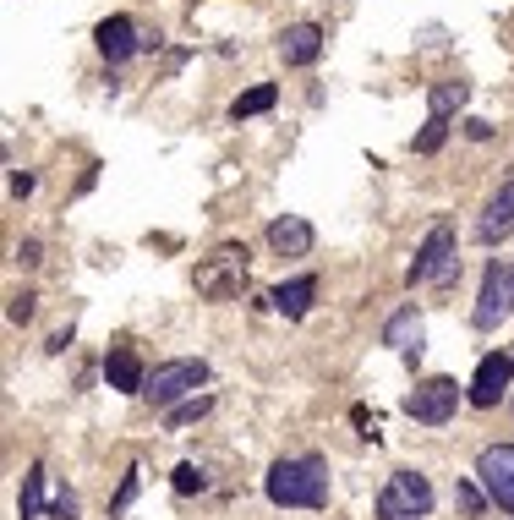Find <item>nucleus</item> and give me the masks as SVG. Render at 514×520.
Wrapping results in <instances>:
<instances>
[{
  "mask_svg": "<svg viewBox=\"0 0 514 520\" xmlns=\"http://www.w3.org/2000/svg\"><path fill=\"white\" fill-rule=\"evenodd\" d=\"M443 137H449V121H438V115H427V126L416 132V154H438Z\"/></svg>",
  "mask_w": 514,
  "mask_h": 520,
  "instance_id": "22",
  "label": "nucleus"
},
{
  "mask_svg": "<svg viewBox=\"0 0 514 520\" xmlns=\"http://www.w3.org/2000/svg\"><path fill=\"white\" fill-rule=\"evenodd\" d=\"M104 378H110V389H121V395H143V384H148L132 345H115V351L104 356Z\"/></svg>",
  "mask_w": 514,
  "mask_h": 520,
  "instance_id": "15",
  "label": "nucleus"
},
{
  "mask_svg": "<svg viewBox=\"0 0 514 520\" xmlns=\"http://www.w3.org/2000/svg\"><path fill=\"white\" fill-rule=\"evenodd\" d=\"M44 460H33L28 471H22V493H17V520H39L50 515V504H44Z\"/></svg>",
  "mask_w": 514,
  "mask_h": 520,
  "instance_id": "17",
  "label": "nucleus"
},
{
  "mask_svg": "<svg viewBox=\"0 0 514 520\" xmlns=\"http://www.w3.org/2000/svg\"><path fill=\"white\" fill-rule=\"evenodd\" d=\"M454 274H460V247H454V230L449 225H432L427 241L416 247L411 269H405V285H411V291H416V285H443V291H449Z\"/></svg>",
  "mask_w": 514,
  "mask_h": 520,
  "instance_id": "4",
  "label": "nucleus"
},
{
  "mask_svg": "<svg viewBox=\"0 0 514 520\" xmlns=\"http://www.w3.org/2000/svg\"><path fill=\"white\" fill-rule=\"evenodd\" d=\"M312 241H318V236H312V225L301 214H279L274 225H268V247H274L279 258H307Z\"/></svg>",
  "mask_w": 514,
  "mask_h": 520,
  "instance_id": "13",
  "label": "nucleus"
},
{
  "mask_svg": "<svg viewBox=\"0 0 514 520\" xmlns=\"http://www.w3.org/2000/svg\"><path fill=\"white\" fill-rule=\"evenodd\" d=\"M208 411H214V395L203 389V395H192V400H181L175 411H165V427H170V433H175V427H192V422H203Z\"/></svg>",
  "mask_w": 514,
  "mask_h": 520,
  "instance_id": "20",
  "label": "nucleus"
},
{
  "mask_svg": "<svg viewBox=\"0 0 514 520\" xmlns=\"http://www.w3.org/2000/svg\"><path fill=\"white\" fill-rule=\"evenodd\" d=\"M77 510H83V504H77V493H55V499H50V520H77Z\"/></svg>",
  "mask_w": 514,
  "mask_h": 520,
  "instance_id": "26",
  "label": "nucleus"
},
{
  "mask_svg": "<svg viewBox=\"0 0 514 520\" xmlns=\"http://www.w3.org/2000/svg\"><path fill=\"white\" fill-rule=\"evenodd\" d=\"M323 55V28L318 22H296V28L279 33V61L285 66H312Z\"/></svg>",
  "mask_w": 514,
  "mask_h": 520,
  "instance_id": "14",
  "label": "nucleus"
},
{
  "mask_svg": "<svg viewBox=\"0 0 514 520\" xmlns=\"http://www.w3.org/2000/svg\"><path fill=\"white\" fill-rule=\"evenodd\" d=\"M274 104H279V83H257V88H247V94H236L230 115H236V121H252V115L274 110Z\"/></svg>",
  "mask_w": 514,
  "mask_h": 520,
  "instance_id": "19",
  "label": "nucleus"
},
{
  "mask_svg": "<svg viewBox=\"0 0 514 520\" xmlns=\"http://www.w3.org/2000/svg\"><path fill=\"white\" fill-rule=\"evenodd\" d=\"M432 515V482L422 471H394L378 493V520H427Z\"/></svg>",
  "mask_w": 514,
  "mask_h": 520,
  "instance_id": "5",
  "label": "nucleus"
},
{
  "mask_svg": "<svg viewBox=\"0 0 514 520\" xmlns=\"http://www.w3.org/2000/svg\"><path fill=\"white\" fill-rule=\"evenodd\" d=\"M509 384H514V356L509 351H493V356H482V367H476L471 395H465V400H471L476 411H493V406H504Z\"/></svg>",
  "mask_w": 514,
  "mask_h": 520,
  "instance_id": "9",
  "label": "nucleus"
},
{
  "mask_svg": "<svg viewBox=\"0 0 514 520\" xmlns=\"http://www.w3.org/2000/svg\"><path fill=\"white\" fill-rule=\"evenodd\" d=\"M192 285H197L203 302H241L247 285H252V252H247V241H219L208 258H197Z\"/></svg>",
  "mask_w": 514,
  "mask_h": 520,
  "instance_id": "2",
  "label": "nucleus"
},
{
  "mask_svg": "<svg viewBox=\"0 0 514 520\" xmlns=\"http://www.w3.org/2000/svg\"><path fill=\"white\" fill-rule=\"evenodd\" d=\"M454 411H460V384H454V378H422V384L405 395V416H416V422H427V427H443Z\"/></svg>",
  "mask_w": 514,
  "mask_h": 520,
  "instance_id": "7",
  "label": "nucleus"
},
{
  "mask_svg": "<svg viewBox=\"0 0 514 520\" xmlns=\"http://www.w3.org/2000/svg\"><path fill=\"white\" fill-rule=\"evenodd\" d=\"M208 384V362L203 356H175V362H159L143 384V400L159 411H175L181 400H192L197 389Z\"/></svg>",
  "mask_w": 514,
  "mask_h": 520,
  "instance_id": "3",
  "label": "nucleus"
},
{
  "mask_svg": "<svg viewBox=\"0 0 514 520\" xmlns=\"http://www.w3.org/2000/svg\"><path fill=\"white\" fill-rule=\"evenodd\" d=\"M476 236H482L487 247H498L504 236H514V176L493 192V198H487L482 219H476Z\"/></svg>",
  "mask_w": 514,
  "mask_h": 520,
  "instance_id": "12",
  "label": "nucleus"
},
{
  "mask_svg": "<svg viewBox=\"0 0 514 520\" xmlns=\"http://www.w3.org/2000/svg\"><path fill=\"white\" fill-rule=\"evenodd\" d=\"M28 192H33V176L28 170H11V198H28Z\"/></svg>",
  "mask_w": 514,
  "mask_h": 520,
  "instance_id": "27",
  "label": "nucleus"
},
{
  "mask_svg": "<svg viewBox=\"0 0 514 520\" xmlns=\"http://www.w3.org/2000/svg\"><path fill=\"white\" fill-rule=\"evenodd\" d=\"M203 488H208V471L181 460V466H175V493H203Z\"/></svg>",
  "mask_w": 514,
  "mask_h": 520,
  "instance_id": "23",
  "label": "nucleus"
},
{
  "mask_svg": "<svg viewBox=\"0 0 514 520\" xmlns=\"http://www.w3.org/2000/svg\"><path fill=\"white\" fill-rule=\"evenodd\" d=\"M137 477H143V471H137V466H132V471H126V477H121V488H115V499H110V515H121L126 504L137 499Z\"/></svg>",
  "mask_w": 514,
  "mask_h": 520,
  "instance_id": "25",
  "label": "nucleus"
},
{
  "mask_svg": "<svg viewBox=\"0 0 514 520\" xmlns=\"http://www.w3.org/2000/svg\"><path fill=\"white\" fill-rule=\"evenodd\" d=\"M509 312H514V263L493 258L482 269V296H476V307H471V323L476 329H498Z\"/></svg>",
  "mask_w": 514,
  "mask_h": 520,
  "instance_id": "6",
  "label": "nucleus"
},
{
  "mask_svg": "<svg viewBox=\"0 0 514 520\" xmlns=\"http://www.w3.org/2000/svg\"><path fill=\"white\" fill-rule=\"evenodd\" d=\"M274 312L279 318H307L312 312V302H318V280L312 274H296V280H285V285H274Z\"/></svg>",
  "mask_w": 514,
  "mask_h": 520,
  "instance_id": "16",
  "label": "nucleus"
},
{
  "mask_svg": "<svg viewBox=\"0 0 514 520\" xmlns=\"http://www.w3.org/2000/svg\"><path fill=\"white\" fill-rule=\"evenodd\" d=\"M17 263H22V269H33V263H39V241H22V247H17Z\"/></svg>",
  "mask_w": 514,
  "mask_h": 520,
  "instance_id": "28",
  "label": "nucleus"
},
{
  "mask_svg": "<svg viewBox=\"0 0 514 520\" xmlns=\"http://www.w3.org/2000/svg\"><path fill=\"white\" fill-rule=\"evenodd\" d=\"M263 493L279 510H323V504H329V466H323L318 455L274 460L268 477H263Z\"/></svg>",
  "mask_w": 514,
  "mask_h": 520,
  "instance_id": "1",
  "label": "nucleus"
},
{
  "mask_svg": "<svg viewBox=\"0 0 514 520\" xmlns=\"http://www.w3.org/2000/svg\"><path fill=\"white\" fill-rule=\"evenodd\" d=\"M93 44H99V55H104L110 66L132 61V55L143 50V39H137V22L121 17V11H115V17H104L99 28H93Z\"/></svg>",
  "mask_w": 514,
  "mask_h": 520,
  "instance_id": "10",
  "label": "nucleus"
},
{
  "mask_svg": "<svg viewBox=\"0 0 514 520\" xmlns=\"http://www.w3.org/2000/svg\"><path fill=\"white\" fill-rule=\"evenodd\" d=\"M33 312H39V296H33V291H17V296H11V307H6V318H11V323H33Z\"/></svg>",
  "mask_w": 514,
  "mask_h": 520,
  "instance_id": "24",
  "label": "nucleus"
},
{
  "mask_svg": "<svg viewBox=\"0 0 514 520\" xmlns=\"http://www.w3.org/2000/svg\"><path fill=\"white\" fill-rule=\"evenodd\" d=\"M422 334L427 329H422V312H416V302H405L389 323H383V345H394V351H400L411 367L422 362Z\"/></svg>",
  "mask_w": 514,
  "mask_h": 520,
  "instance_id": "11",
  "label": "nucleus"
},
{
  "mask_svg": "<svg viewBox=\"0 0 514 520\" xmlns=\"http://www.w3.org/2000/svg\"><path fill=\"white\" fill-rule=\"evenodd\" d=\"M471 99V83H432L427 88V115H438V121H449L460 104Z\"/></svg>",
  "mask_w": 514,
  "mask_h": 520,
  "instance_id": "18",
  "label": "nucleus"
},
{
  "mask_svg": "<svg viewBox=\"0 0 514 520\" xmlns=\"http://www.w3.org/2000/svg\"><path fill=\"white\" fill-rule=\"evenodd\" d=\"M454 504H460L465 520H476V515L487 510V488H482L476 477H460V482H454Z\"/></svg>",
  "mask_w": 514,
  "mask_h": 520,
  "instance_id": "21",
  "label": "nucleus"
},
{
  "mask_svg": "<svg viewBox=\"0 0 514 520\" xmlns=\"http://www.w3.org/2000/svg\"><path fill=\"white\" fill-rule=\"evenodd\" d=\"M476 482L504 515H514V444H487L476 455Z\"/></svg>",
  "mask_w": 514,
  "mask_h": 520,
  "instance_id": "8",
  "label": "nucleus"
}]
</instances>
